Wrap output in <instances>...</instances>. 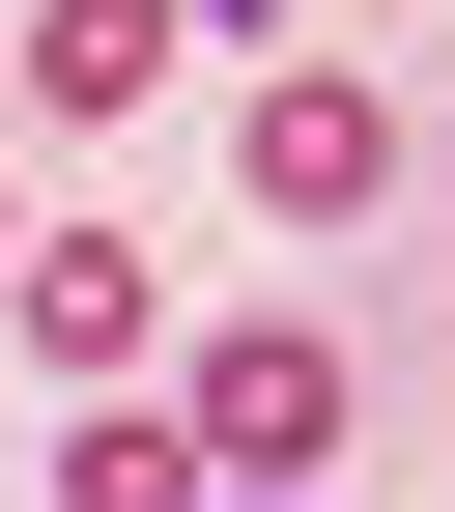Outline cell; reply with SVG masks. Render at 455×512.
Masks as SVG:
<instances>
[{"mask_svg": "<svg viewBox=\"0 0 455 512\" xmlns=\"http://www.w3.org/2000/svg\"><path fill=\"white\" fill-rule=\"evenodd\" d=\"M256 200L285 228H370L399 200V86H370V57H256Z\"/></svg>", "mask_w": 455, "mask_h": 512, "instance_id": "obj_1", "label": "cell"}, {"mask_svg": "<svg viewBox=\"0 0 455 512\" xmlns=\"http://www.w3.org/2000/svg\"><path fill=\"white\" fill-rule=\"evenodd\" d=\"M171 399H200V456H228V484H313V456H342V342H313V313H228Z\"/></svg>", "mask_w": 455, "mask_h": 512, "instance_id": "obj_2", "label": "cell"}, {"mask_svg": "<svg viewBox=\"0 0 455 512\" xmlns=\"http://www.w3.org/2000/svg\"><path fill=\"white\" fill-rule=\"evenodd\" d=\"M57 512H228L200 399H86V427H57Z\"/></svg>", "mask_w": 455, "mask_h": 512, "instance_id": "obj_3", "label": "cell"}, {"mask_svg": "<svg viewBox=\"0 0 455 512\" xmlns=\"http://www.w3.org/2000/svg\"><path fill=\"white\" fill-rule=\"evenodd\" d=\"M29 342H57V370H143V342H171V285H143L114 228H29Z\"/></svg>", "mask_w": 455, "mask_h": 512, "instance_id": "obj_4", "label": "cell"}, {"mask_svg": "<svg viewBox=\"0 0 455 512\" xmlns=\"http://www.w3.org/2000/svg\"><path fill=\"white\" fill-rule=\"evenodd\" d=\"M171 29H200V0H29V86H57V114H143Z\"/></svg>", "mask_w": 455, "mask_h": 512, "instance_id": "obj_5", "label": "cell"}, {"mask_svg": "<svg viewBox=\"0 0 455 512\" xmlns=\"http://www.w3.org/2000/svg\"><path fill=\"white\" fill-rule=\"evenodd\" d=\"M0 285H29V200H0Z\"/></svg>", "mask_w": 455, "mask_h": 512, "instance_id": "obj_6", "label": "cell"}, {"mask_svg": "<svg viewBox=\"0 0 455 512\" xmlns=\"http://www.w3.org/2000/svg\"><path fill=\"white\" fill-rule=\"evenodd\" d=\"M228 512H285V484H228Z\"/></svg>", "mask_w": 455, "mask_h": 512, "instance_id": "obj_7", "label": "cell"}]
</instances>
